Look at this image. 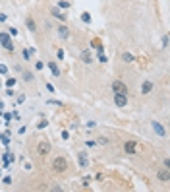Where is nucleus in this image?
I'll return each instance as SVG.
<instances>
[{"instance_id":"0eeeda50","label":"nucleus","mask_w":170,"mask_h":192,"mask_svg":"<svg viewBox=\"0 0 170 192\" xmlns=\"http://www.w3.org/2000/svg\"><path fill=\"white\" fill-rule=\"evenodd\" d=\"M153 130H155V132H157V134H159V136H160V138H164V134H166V130H164V128H163V124H160V122H157V120H155V122H153Z\"/></svg>"},{"instance_id":"39448f33","label":"nucleus","mask_w":170,"mask_h":192,"mask_svg":"<svg viewBox=\"0 0 170 192\" xmlns=\"http://www.w3.org/2000/svg\"><path fill=\"white\" fill-rule=\"evenodd\" d=\"M114 103L118 105V107H126V105H128L126 93H116V95H114Z\"/></svg>"},{"instance_id":"dca6fc26","label":"nucleus","mask_w":170,"mask_h":192,"mask_svg":"<svg viewBox=\"0 0 170 192\" xmlns=\"http://www.w3.org/2000/svg\"><path fill=\"white\" fill-rule=\"evenodd\" d=\"M122 58H124V62H133V56L129 55V52H124V55H122Z\"/></svg>"},{"instance_id":"aec40b11","label":"nucleus","mask_w":170,"mask_h":192,"mask_svg":"<svg viewBox=\"0 0 170 192\" xmlns=\"http://www.w3.org/2000/svg\"><path fill=\"white\" fill-rule=\"evenodd\" d=\"M6 72H8V68L4 64H0V74H6Z\"/></svg>"},{"instance_id":"4468645a","label":"nucleus","mask_w":170,"mask_h":192,"mask_svg":"<svg viewBox=\"0 0 170 192\" xmlns=\"http://www.w3.org/2000/svg\"><path fill=\"white\" fill-rule=\"evenodd\" d=\"M48 68H50V72H52L54 76H60V70H58V66H56L54 62H48Z\"/></svg>"},{"instance_id":"1a4fd4ad","label":"nucleus","mask_w":170,"mask_h":192,"mask_svg":"<svg viewBox=\"0 0 170 192\" xmlns=\"http://www.w3.org/2000/svg\"><path fill=\"white\" fill-rule=\"evenodd\" d=\"M151 89H153V81H143V85H141V93L147 95V93H151Z\"/></svg>"},{"instance_id":"9d476101","label":"nucleus","mask_w":170,"mask_h":192,"mask_svg":"<svg viewBox=\"0 0 170 192\" xmlns=\"http://www.w3.org/2000/svg\"><path fill=\"white\" fill-rule=\"evenodd\" d=\"M78 161H79V165H81L83 169L89 165V161H87V155H85V152H79V155H78Z\"/></svg>"},{"instance_id":"412c9836","label":"nucleus","mask_w":170,"mask_h":192,"mask_svg":"<svg viewBox=\"0 0 170 192\" xmlns=\"http://www.w3.org/2000/svg\"><path fill=\"white\" fill-rule=\"evenodd\" d=\"M99 62H106V56H104L103 52H101V55H99Z\"/></svg>"},{"instance_id":"ddd939ff","label":"nucleus","mask_w":170,"mask_h":192,"mask_svg":"<svg viewBox=\"0 0 170 192\" xmlns=\"http://www.w3.org/2000/svg\"><path fill=\"white\" fill-rule=\"evenodd\" d=\"M52 16H56L58 19H66V14H62L58 6H56V8H52Z\"/></svg>"},{"instance_id":"4be33fe9","label":"nucleus","mask_w":170,"mask_h":192,"mask_svg":"<svg viewBox=\"0 0 170 192\" xmlns=\"http://www.w3.org/2000/svg\"><path fill=\"white\" fill-rule=\"evenodd\" d=\"M163 47H168V37H166V35L163 37Z\"/></svg>"},{"instance_id":"6e6552de","label":"nucleus","mask_w":170,"mask_h":192,"mask_svg":"<svg viewBox=\"0 0 170 192\" xmlns=\"http://www.w3.org/2000/svg\"><path fill=\"white\" fill-rule=\"evenodd\" d=\"M124 149H126V153L133 155V153L137 152V146H135V142H126V146H124Z\"/></svg>"},{"instance_id":"423d86ee","label":"nucleus","mask_w":170,"mask_h":192,"mask_svg":"<svg viewBox=\"0 0 170 192\" xmlns=\"http://www.w3.org/2000/svg\"><path fill=\"white\" fill-rule=\"evenodd\" d=\"M157 179H159V181H170V169L166 167V169L159 171V173H157Z\"/></svg>"},{"instance_id":"f3484780","label":"nucleus","mask_w":170,"mask_h":192,"mask_svg":"<svg viewBox=\"0 0 170 192\" xmlns=\"http://www.w3.org/2000/svg\"><path fill=\"white\" fill-rule=\"evenodd\" d=\"M27 27H29L31 31H35V27H37V25H35V22H33V19H27Z\"/></svg>"},{"instance_id":"f257e3e1","label":"nucleus","mask_w":170,"mask_h":192,"mask_svg":"<svg viewBox=\"0 0 170 192\" xmlns=\"http://www.w3.org/2000/svg\"><path fill=\"white\" fill-rule=\"evenodd\" d=\"M52 169L56 171V173H64V171L68 169V163L64 157H56L54 161H52Z\"/></svg>"},{"instance_id":"20e7f679","label":"nucleus","mask_w":170,"mask_h":192,"mask_svg":"<svg viewBox=\"0 0 170 192\" xmlns=\"http://www.w3.org/2000/svg\"><path fill=\"white\" fill-rule=\"evenodd\" d=\"M48 152H50V144H48L47 140L39 142V146H37V153H39V155H47Z\"/></svg>"},{"instance_id":"f8f14e48","label":"nucleus","mask_w":170,"mask_h":192,"mask_svg":"<svg viewBox=\"0 0 170 192\" xmlns=\"http://www.w3.org/2000/svg\"><path fill=\"white\" fill-rule=\"evenodd\" d=\"M58 35H60V37H62V39H66L68 35H70V31H68V27H66V25H60V27H58Z\"/></svg>"},{"instance_id":"a211bd4d","label":"nucleus","mask_w":170,"mask_h":192,"mask_svg":"<svg viewBox=\"0 0 170 192\" xmlns=\"http://www.w3.org/2000/svg\"><path fill=\"white\" fill-rule=\"evenodd\" d=\"M58 8H64V10H66V8H70V2L62 0V2H58Z\"/></svg>"},{"instance_id":"f03ea898","label":"nucleus","mask_w":170,"mask_h":192,"mask_svg":"<svg viewBox=\"0 0 170 192\" xmlns=\"http://www.w3.org/2000/svg\"><path fill=\"white\" fill-rule=\"evenodd\" d=\"M0 43H2V47L6 49V51H12V49H14V45H12L10 35H8V33H0Z\"/></svg>"},{"instance_id":"9b49d317","label":"nucleus","mask_w":170,"mask_h":192,"mask_svg":"<svg viewBox=\"0 0 170 192\" xmlns=\"http://www.w3.org/2000/svg\"><path fill=\"white\" fill-rule=\"evenodd\" d=\"M81 60L85 64H91L93 62V56H91V52L89 51H81Z\"/></svg>"},{"instance_id":"6ab92c4d","label":"nucleus","mask_w":170,"mask_h":192,"mask_svg":"<svg viewBox=\"0 0 170 192\" xmlns=\"http://www.w3.org/2000/svg\"><path fill=\"white\" fill-rule=\"evenodd\" d=\"M81 19H83L85 23H89V22H91V16H89V14H83V16H81Z\"/></svg>"},{"instance_id":"7ed1b4c3","label":"nucleus","mask_w":170,"mask_h":192,"mask_svg":"<svg viewBox=\"0 0 170 192\" xmlns=\"http://www.w3.org/2000/svg\"><path fill=\"white\" fill-rule=\"evenodd\" d=\"M112 91L114 93H126L128 91V87H126V84H124V81H112Z\"/></svg>"},{"instance_id":"2eb2a0df","label":"nucleus","mask_w":170,"mask_h":192,"mask_svg":"<svg viewBox=\"0 0 170 192\" xmlns=\"http://www.w3.org/2000/svg\"><path fill=\"white\" fill-rule=\"evenodd\" d=\"M91 47H93V49H97V51H99V52H103V45H101V41H99V39H97V41H95V39H93V43H91Z\"/></svg>"},{"instance_id":"5701e85b","label":"nucleus","mask_w":170,"mask_h":192,"mask_svg":"<svg viewBox=\"0 0 170 192\" xmlns=\"http://www.w3.org/2000/svg\"><path fill=\"white\" fill-rule=\"evenodd\" d=\"M2 107H4V105H2V103H0V109H2Z\"/></svg>"}]
</instances>
